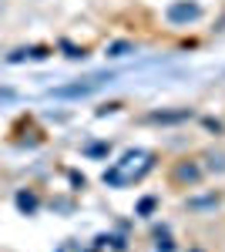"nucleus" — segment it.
I'll use <instances>...</instances> for the list:
<instances>
[{"instance_id":"obj_1","label":"nucleus","mask_w":225,"mask_h":252,"mask_svg":"<svg viewBox=\"0 0 225 252\" xmlns=\"http://www.w3.org/2000/svg\"><path fill=\"white\" fill-rule=\"evenodd\" d=\"M148 168H151V155H145V152H128V155L121 158V165H114L104 178L111 185H128L131 178H141Z\"/></svg>"},{"instance_id":"obj_5","label":"nucleus","mask_w":225,"mask_h":252,"mask_svg":"<svg viewBox=\"0 0 225 252\" xmlns=\"http://www.w3.org/2000/svg\"><path fill=\"white\" fill-rule=\"evenodd\" d=\"M208 168L212 172H225V155H208Z\"/></svg>"},{"instance_id":"obj_7","label":"nucleus","mask_w":225,"mask_h":252,"mask_svg":"<svg viewBox=\"0 0 225 252\" xmlns=\"http://www.w3.org/2000/svg\"><path fill=\"white\" fill-rule=\"evenodd\" d=\"M131 51H134L131 44H114V47H111V54H114V58H125V54H131Z\"/></svg>"},{"instance_id":"obj_4","label":"nucleus","mask_w":225,"mask_h":252,"mask_svg":"<svg viewBox=\"0 0 225 252\" xmlns=\"http://www.w3.org/2000/svg\"><path fill=\"white\" fill-rule=\"evenodd\" d=\"M178 178H182V182H198V168H195V165H182V168H178Z\"/></svg>"},{"instance_id":"obj_6","label":"nucleus","mask_w":225,"mask_h":252,"mask_svg":"<svg viewBox=\"0 0 225 252\" xmlns=\"http://www.w3.org/2000/svg\"><path fill=\"white\" fill-rule=\"evenodd\" d=\"M17 205L24 209V212H31V209H34L37 202H34V195H17Z\"/></svg>"},{"instance_id":"obj_2","label":"nucleus","mask_w":225,"mask_h":252,"mask_svg":"<svg viewBox=\"0 0 225 252\" xmlns=\"http://www.w3.org/2000/svg\"><path fill=\"white\" fill-rule=\"evenodd\" d=\"M198 17H202V7L192 3V0H178V3L168 7V20L171 24H192V20H198Z\"/></svg>"},{"instance_id":"obj_3","label":"nucleus","mask_w":225,"mask_h":252,"mask_svg":"<svg viewBox=\"0 0 225 252\" xmlns=\"http://www.w3.org/2000/svg\"><path fill=\"white\" fill-rule=\"evenodd\" d=\"M97 84L101 81H88V84H67V88H54V97H84L97 91Z\"/></svg>"},{"instance_id":"obj_8","label":"nucleus","mask_w":225,"mask_h":252,"mask_svg":"<svg viewBox=\"0 0 225 252\" xmlns=\"http://www.w3.org/2000/svg\"><path fill=\"white\" fill-rule=\"evenodd\" d=\"M0 101H14V91L10 88H0Z\"/></svg>"}]
</instances>
